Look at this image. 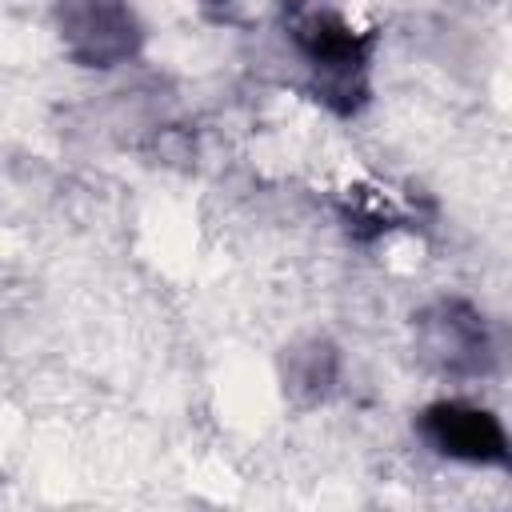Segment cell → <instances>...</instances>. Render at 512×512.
Instances as JSON below:
<instances>
[{"label":"cell","instance_id":"6da1fadb","mask_svg":"<svg viewBox=\"0 0 512 512\" xmlns=\"http://www.w3.org/2000/svg\"><path fill=\"white\" fill-rule=\"evenodd\" d=\"M284 24L296 52L316 76V92L340 112H356V104L368 92L364 76H368L372 36L360 32L328 0H292L284 12Z\"/></svg>","mask_w":512,"mask_h":512},{"label":"cell","instance_id":"7a4b0ae2","mask_svg":"<svg viewBox=\"0 0 512 512\" xmlns=\"http://www.w3.org/2000/svg\"><path fill=\"white\" fill-rule=\"evenodd\" d=\"M56 28L64 52L84 68H116L140 48V24L128 0H60Z\"/></svg>","mask_w":512,"mask_h":512},{"label":"cell","instance_id":"3957f363","mask_svg":"<svg viewBox=\"0 0 512 512\" xmlns=\"http://www.w3.org/2000/svg\"><path fill=\"white\" fill-rule=\"evenodd\" d=\"M420 436L448 460L464 464H508V436L504 424L476 404L440 400L420 412Z\"/></svg>","mask_w":512,"mask_h":512},{"label":"cell","instance_id":"277c9868","mask_svg":"<svg viewBox=\"0 0 512 512\" xmlns=\"http://www.w3.org/2000/svg\"><path fill=\"white\" fill-rule=\"evenodd\" d=\"M424 348L444 372L476 376V372H484V360H488L484 320L460 300H440L424 316Z\"/></svg>","mask_w":512,"mask_h":512}]
</instances>
